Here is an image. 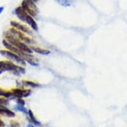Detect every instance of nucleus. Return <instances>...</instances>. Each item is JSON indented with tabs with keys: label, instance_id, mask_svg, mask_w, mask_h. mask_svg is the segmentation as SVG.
<instances>
[{
	"label": "nucleus",
	"instance_id": "nucleus-1",
	"mask_svg": "<svg viewBox=\"0 0 127 127\" xmlns=\"http://www.w3.org/2000/svg\"><path fill=\"white\" fill-rule=\"evenodd\" d=\"M6 71H11L17 76L25 73V69L21 65L15 64L9 60L0 61V75Z\"/></svg>",
	"mask_w": 127,
	"mask_h": 127
},
{
	"label": "nucleus",
	"instance_id": "nucleus-20",
	"mask_svg": "<svg viewBox=\"0 0 127 127\" xmlns=\"http://www.w3.org/2000/svg\"><path fill=\"white\" fill-rule=\"evenodd\" d=\"M32 1H33V2H35V3H37L38 1H39V0H32Z\"/></svg>",
	"mask_w": 127,
	"mask_h": 127
},
{
	"label": "nucleus",
	"instance_id": "nucleus-17",
	"mask_svg": "<svg viewBox=\"0 0 127 127\" xmlns=\"http://www.w3.org/2000/svg\"><path fill=\"white\" fill-rule=\"evenodd\" d=\"M5 123H3V121L0 119V127H5Z\"/></svg>",
	"mask_w": 127,
	"mask_h": 127
},
{
	"label": "nucleus",
	"instance_id": "nucleus-19",
	"mask_svg": "<svg viewBox=\"0 0 127 127\" xmlns=\"http://www.w3.org/2000/svg\"><path fill=\"white\" fill-rule=\"evenodd\" d=\"M3 10H4V7H0V14H1V13L3 12Z\"/></svg>",
	"mask_w": 127,
	"mask_h": 127
},
{
	"label": "nucleus",
	"instance_id": "nucleus-9",
	"mask_svg": "<svg viewBox=\"0 0 127 127\" xmlns=\"http://www.w3.org/2000/svg\"><path fill=\"white\" fill-rule=\"evenodd\" d=\"M21 84H22L23 87H26L29 88H37L39 87L40 86L39 84L37 83L34 81H29V80H23V81L21 82Z\"/></svg>",
	"mask_w": 127,
	"mask_h": 127
},
{
	"label": "nucleus",
	"instance_id": "nucleus-18",
	"mask_svg": "<svg viewBox=\"0 0 127 127\" xmlns=\"http://www.w3.org/2000/svg\"><path fill=\"white\" fill-rule=\"evenodd\" d=\"M27 127H36V125H33V124H32V123H29V124L27 125Z\"/></svg>",
	"mask_w": 127,
	"mask_h": 127
},
{
	"label": "nucleus",
	"instance_id": "nucleus-7",
	"mask_svg": "<svg viewBox=\"0 0 127 127\" xmlns=\"http://www.w3.org/2000/svg\"><path fill=\"white\" fill-rule=\"evenodd\" d=\"M0 115H5L7 117H10V118L14 117L15 116V113L8 109L5 106H0Z\"/></svg>",
	"mask_w": 127,
	"mask_h": 127
},
{
	"label": "nucleus",
	"instance_id": "nucleus-3",
	"mask_svg": "<svg viewBox=\"0 0 127 127\" xmlns=\"http://www.w3.org/2000/svg\"><path fill=\"white\" fill-rule=\"evenodd\" d=\"M21 6L29 15L33 17L37 15L39 12L38 8L35 5V3L32 0H23Z\"/></svg>",
	"mask_w": 127,
	"mask_h": 127
},
{
	"label": "nucleus",
	"instance_id": "nucleus-15",
	"mask_svg": "<svg viewBox=\"0 0 127 127\" xmlns=\"http://www.w3.org/2000/svg\"><path fill=\"white\" fill-rule=\"evenodd\" d=\"M17 104L21 106H25V101L23 99V98H19L17 99Z\"/></svg>",
	"mask_w": 127,
	"mask_h": 127
},
{
	"label": "nucleus",
	"instance_id": "nucleus-2",
	"mask_svg": "<svg viewBox=\"0 0 127 127\" xmlns=\"http://www.w3.org/2000/svg\"><path fill=\"white\" fill-rule=\"evenodd\" d=\"M0 54L3 57L7 59L9 61L14 63L15 64L16 63L17 65H21V66L26 65L27 62L22 57L14 53L11 52L10 51L7 50V49H1V50H0Z\"/></svg>",
	"mask_w": 127,
	"mask_h": 127
},
{
	"label": "nucleus",
	"instance_id": "nucleus-10",
	"mask_svg": "<svg viewBox=\"0 0 127 127\" xmlns=\"http://www.w3.org/2000/svg\"><path fill=\"white\" fill-rule=\"evenodd\" d=\"M27 114L29 115L30 122H31L32 124H33V125H36V126H40V125H41V123H40L39 121L36 119L32 110H28V113H27Z\"/></svg>",
	"mask_w": 127,
	"mask_h": 127
},
{
	"label": "nucleus",
	"instance_id": "nucleus-8",
	"mask_svg": "<svg viewBox=\"0 0 127 127\" xmlns=\"http://www.w3.org/2000/svg\"><path fill=\"white\" fill-rule=\"evenodd\" d=\"M33 52H35L36 53L39 55H48L51 53V51L49 49H45L41 48L39 47H34L32 46L31 47Z\"/></svg>",
	"mask_w": 127,
	"mask_h": 127
},
{
	"label": "nucleus",
	"instance_id": "nucleus-13",
	"mask_svg": "<svg viewBox=\"0 0 127 127\" xmlns=\"http://www.w3.org/2000/svg\"><path fill=\"white\" fill-rule=\"evenodd\" d=\"M14 109L15 110H17V111H19V112L24 113V114H27L28 113V110L24 106H21V105L17 104L16 106H15Z\"/></svg>",
	"mask_w": 127,
	"mask_h": 127
},
{
	"label": "nucleus",
	"instance_id": "nucleus-16",
	"mask_svg": "<svg viewBox=\"0 0 127 127\" xmlns=\"http://www.w3.org/2000/svg\"><path fill=\"white\" fill-rule=\"evenodd\" d=\"M11 127H19V125L17 122H11L10 125Z\"/></svg>",
	"mask_w": 127,
	"mask_h": 127
},
{
	"label": "nucleus",
	"instance_id": "nucleus-11",
	"mask_svg": "<svg viewBox=\"0 0 127 127\" xmlns=\"http://www.w3.org/2000/svg\"><path fill=\"white\" fill-rule=\"evenodd\" d=\"M0 96L4 97L5 98H10L11 97H13V93L11 91H6V90L2 89L0 88Z\"/></svg>",
	"mask_w": 127,
	"mask_h": 127
},
{
	"label": "nucleus",
	"instance_id": "nucleus-14",
	"mask_svg": "<svg viewBox=\"0 0 127 127\" xmlns=\"http://www.w3.org/2000/svg\"><path fill=\"white\" fill-rule=\"evenodd\" d=\"M9 103V100L7 98H5L4 97L0 96V106H7Z\"/></svg>",
	"mask_w": 127,
	"mask_h": 127
},
{
	"label": "nucleus",
	"instance_id": "nucleus-4",
	"mask_svg": "<svg viewBox=\"0 0 127 127\" xmlns=\"http://www.w3.org/2000/svg\"><path fill=\"white\" fill-rule=\"evenodd\" d=\"M10 25L12 27L19 30V31H21L26 35H28L29 36H33V31H31V29H29V27H27L25 25H23L18 21H11L10 22Z\"/></svg>",
	"mask_w": 127,
	"mask_h": 127
},
{
	"label": "nucleus",
	"instance_id": "nucleus-12",
	"mask_svg": "<svg viewBox=\"0 0 127 127\" xmlns=\"http://www.w3.org/2000/svg\"><path fill=\"white\" fill-rule=\"evenodd\" d=\"M55 2L57 3L59 5L64 7H67L71 6V2L69 0H55Z\"/></svg>",
	"mask_w": 127,
	"mask_h": 127
},
{
	"label": "nucleus",
	"instance_id": "nucleus-5",
	"mask_svg": "<svg viewBox=\"0 0 127 127\" xmlns=\"http://www.w3.org/2000/svg\"><path fill=\"white\" fill-rule=\"evenodd\" d=\"M13 95L15 98H27L31 95V89H24L23 88H16L11 90Z\"/></svg>",
	"mask_w": 127,
	"mask_h": 127
},
{
	"label": "nucleus",
	"instance_id": "nucleus-6",
	"mask_svg": "<svg viewBox=\"0 0 127 127\" xmlns=\"http://www.w3.org/2000/svg\"><path fill=\"white\" fill-rule=\"evenodd\" d=\"M25 23H27L33 31H35V32H37L38 31L37 23V22H36L35 19H34V17L31 16L30 15H27V16L25 17Z\"/></svg>",
	"mask_w": 127,
	"mask_h": 127
}]
</instances>
